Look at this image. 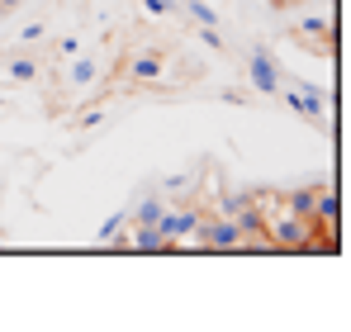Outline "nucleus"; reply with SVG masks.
Listing matches in <instances>:
<instances>
[{
  "mask_svg": "<svg viewBox=\"0 0 351 332\" xmlns=\"http://www.w3.org/2000/svg\"><path fill=\"white\" fill-rule=\"evenodd\" d=\"M285 100H290V110H299L304 119H323V110H328V95L313 91V86H304V81H294L290 91H285Z\"/></svg>",
  "mask_w": 351,
  "mask_h": 332,
  "instance_id": "obj_1",
  "label": "nucleus"
},
{
  "mask_svg": "<svg viewBox=\"0 0 351 332\" xmlns=\"http://www.w3.org/2000/svg\"><path fill=\"white\" fill-rule=\"evenodd\" d=\"M252 81L261 86V91H280V71H276V62H271V53H252Z\"/></svg>",
  "mask_w": 351,
  "mask_h": 332,
  "instance_id": "obj_2",
  "label": "nucleus"
},
{
  "mask_svg": "<svg viewBox=\"0 0 351 332\" xmlns=\"http://www.w3.org/2000/svg\"><path fill=\"white\" fill-rule=\"evenodd\" d=\"M162 71V53H138V57H128V76L133 81H152Z\"/></svg>",
  "mask_w": 351,
  "mask_h": 332,
  "instance_id": "obj_3",
  "label": "nucleus"
},
{
  "mask_svg": "<svg viewBox=\"0 0 351 332\" xmlns=\"http://www.w3.org/2000/svg\"><path fill=\"white\" fill-rule=\"evenodd\" d=\"M299 38L313 43L318 53H332V24H299Z\"/></svg>",
  "mask_w": 351,
  "mask_h": 332,
  "instance_id": "obj_4",
  "label": "nucleus"
},
{
  "mask_svg": "<svg viewBox=\"0 0 351 332\" xmlns=\"http://www.w3.org/2000/svg\"><path fill=\"white\" fill-rule=\"evenodd\" d=\"M128 242H133L138 252H167V247H171L157 228H133V237H128Z\"/></svg>",
  "mask_w": 351,
  "mask_h": 332,
  "instance_id": "obj_5",
  "label": "nucleus"
},
{
  "mask_svg": "<svg viewBox=\"0 0 351 332\" xmlns=\"http://www.w3.org/2000/svg\"><path fill=\"white\" fill-rule=\"evenodd\" d=\"M157 214H162V200H143V204L133 209V228H152Z\"/></svg>",
  "mask_w": 351,
  "mask_h": 332,
  "instance_id": "obj_6",
  "label": "nucleus"
},
{
  "mask_svg": "<svg viewBox=\"0 0 351 332\" xmlns=\"http://www.w3.org/2000/svg\"><path fill=\"white\" fill-rule=\"evenodd\" d=\"M180 5H185V10L204 24V29H214V10H209V5H199V0H180Z\"/></svg>",
  "mask_w": 351,
  "mask_h": 332,
  "instance_id": "obj_7",
  "label": "nucleus"
},
{
  "mask_svg": "<svg viewBox=\"0 0 351 332\" xmlns=\"http://www.w3.org/2000/svg\"><path fill=\"white\" fill-rule=\"evenodd\" d=\"M10 76L29 81V76H34V57H14V62H10Z\"/></svg>",
  "mask_w": 351,
  "mask_h": 332,
  "instance_id": "obj_8",
  "label": "nucleus"
},
{
  "mask_svg": "<svg viewBox=\"0 0 351 332\" xmlns=\"http://www.w3.org/2000/svg\"><path fill=\"white\" fill-rule=\"evenodd\" d=\"M90 76H95V62H76L71 67V81H90Z\"/></svg>",
  "mask_w": 351,
  "mask_h": 332,
  "instance_id": "obj_9",
  "label": "nucleus"
},
{
  "mask_svg": "<svg viewBox=\"0 0 351 332\" xmlns=\"http://www.w3.org/2000/svg\"><path fill=\"white\" fill-rule=\"evenodd\" d=\"M147 5H152V10H176L180 0H147Z\"/></svg>",
  "mask_w": 351,
  "mask_h": 332,
  "instance_id": "obj_10",
  "label": "nucleus"
}]
</instances>
